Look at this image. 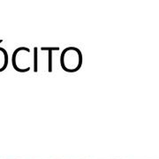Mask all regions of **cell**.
I'll return each instance as SVG.
<instances>
[{"mask_svg": "<svg viewBox=\"0 0 159 159\" xmlns=\"http://www.w3.org/2000/svg\"><path fill=\"white\" fill-rule=\"evenodd\" d=\"M8 65V53L7 51L0 47V72L6 70Z\"/></svg>", "mask_w": 159, "mask_h": 159, "instance_id": "obj_2", "label": "cell"}, {"mask_svg": "<svg viewBox=\"0 0 159 159\" xmlns=\"http://www.w3.org/2000/svg\"><path fill=\"white\" fill-rule=\"evenodd\" d=\"M83 62L82 53L76 47H67L61 53L60 65L64 71L75 73L79 71Z\"/></svg>", "mask_w": 159, "mask_h": 159, "instance_id": "obj_1", "label": "cell"}]
</instances>
